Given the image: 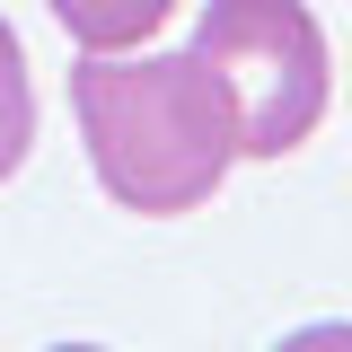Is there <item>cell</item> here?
I'll return each mask as SVG.
<instances>
[{
	"label": "cell",
	"instance_id": "4",
	"mask_svg": "<svg viewBox=\"0 0 352 352\" xmlns=\"http://www.w3.org/2000/svg\"><path fill=\"white\" fill-rule=\"evenodd\" d=\"M27 150H36V80H27V44H18V27L0 18V185L27 168Z\"/></svg>",
	"mask_w": 352,
	"mask_h": 352
},
{
	"label": "cell",
	"instance_id": "1",
	"mask_svg": "<svg viewBox=\"0 0 352 352\" xmlns=\"http://www.w3.org/2000/svg\"><path fill=\"white\" fill-rule=\"evenodd\" d=\"M71 115L97 185L141 220L203 212L238 159V115L194 53H80Z\"/></svg>",
	"mask_w": 352,
	"mask_h": 352
},
{
	"label": "cell",
	"instance_id": "2",
	"mask_svg": "<svg viewBox=\"0 0 352 352\" xmlns=\"http://www.w3.org/2000/svg\"><path fill=\"white\" fill-rule=\"evenodd\" d=\"M194 62L238 115V159H291L335 106V53L308 0H203Z\"/></svg>",
	"mask_w": 352,
	"mask_h": 352
},
{
	"label": "cell",
	"instance_id": "6",
	"mask_svg": "<svg viewBox=\"0 0 352 352\" xmlns=\"http://www.w3.org/2000/svg\"><path fill=\"white\" fill-rule=\"evenodd\" d=\"M53 352H106V344H53Z\"/></svg>",
	"mask_w": 352,
	"mask_h": 352
},
{
	"label": "cell",
	"instance_id": "3",
	"mask_svg": "<svg viewBox=\"0 0 352 352\" xmlns=\"http://www.w3.org/2000/svg\"><path fill=\"white\" fill-rule=\"evenodd\" d=\"M44 9L80 53H141L176 18V0H44Z\"/></svg>",
	"mask_w": 352,
	"mask_h": 352
},
{
	"label": "cell",
	"instance_id": "5",
	"mask_svg": "<svg viewBox=\"0 0 352 352\" xmlns=\"http://www.w3.org/2000/svg\"><path fill=\"white\" fill-rule=\"evenodd\" d=\"M273 352H352V317H326V326H300V335H282Z\"/></svg>",
	"mask_w": 352,
	"mask_h": 352
}]
</instances>
